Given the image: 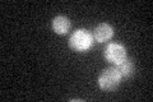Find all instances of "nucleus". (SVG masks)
<instances>
[{"label":"nucleus","instance_id":"nucleus-1","mask_svg":"<svg viewBox=\"0 0 153 102\" xmlns=\"http://www.w3.org/2000/svg\"><path fill=\"white\" fill-rule=\"evenodd\" d=\"M93 36L89 31L84 30V28H79V30L74 31L70 35L68 40V45L71 50L76 52H85L92 48L93 46Z\"/></svg>","mask_w":153,"mask_h":102},{"label":"nucleus","instance_id":"nucleus-2","mask_svg":"<svg viewBox=\"0 0 153 102\" xmlns=\"http://www.w3.org/2000/svg\"><path fill=\"white\" fill-rule=\"evenodd\" d=\"M121 79L123 77L116 69V66H111V68H106V69H103L101 71V74L98 75L97 83L102 91L110 92V91L116 89L120 86Z\"/></svg>","mask_w":153,"mask_h":102},{"label":"nucleus","instance_id":"nucleus-3","mask_svg":"<svg viewBox=\"0 0 153 102\" xmlns=\"http://www.w3.org/2000/svg\"><path fill=\"white\" fill-rule=\"evenodd\" d=\"M103 56H105V59H106L108 63H111L112 65H117L128 57V52H126V48L123 43L111 42L105 47Z\"/></svg>","mask_w":153,"mask_h":102},{"label":"nucleus","instance_id":"nucleus-4","mask_svg":"<svg viewBox=\"0 0 153 102\" xmlns=\"http://www.w3.org/2000/svg\"><path fill=\"white\" fill-rule=\"evenodd\" d=\"M93 40L100 43H103L106 41H110L114 36V28L107 23H100L93 28L92 32Z\"/></svg>","mask_w":153,"mask_h":102},{"label":"nucleus","instance_id":"nucleus-5","mask_svg":"<svg viewBox=\"0 0 153 102\" xmlns=\"http://www.w3.org/2000/svg\"><path fill=\"white\" fill-rule=\"evenodd\" d=\"M52 30L57 35H66L70 30V19L65 16H57L52 19Z\"/></svg>","mask_w":153,"mask_h":102},{"label":"nucleus","instance_id":"nucleus-6","mask_svg":"<svg viewBox=\"0 0 153 102\" xmlns=\"http://www.w3.org/2000/svg\"><path fill=\"white\" fill-rule=\"evenodd\" d=\"M114 66H116V69L119 70V73L121 74L123 78H130L134 73H135V64H134V61L131 59H129V57H126L125 60H123L120 64L114 65Z\"/></svg>","mask_w":153,"mask_h":102}]
</instances>
